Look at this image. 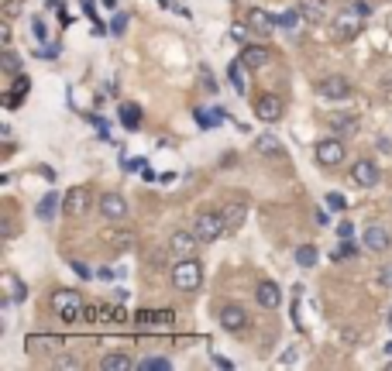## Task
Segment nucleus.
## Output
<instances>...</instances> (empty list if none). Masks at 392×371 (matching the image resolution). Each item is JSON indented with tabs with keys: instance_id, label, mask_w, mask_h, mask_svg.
<instances>
[{
	"instance_id": "1",
	"label": "nucleus",
	"mask_w": 392,
	"mask_h": 371,
	"mask_svg": "<svg viewBox=\"0 0 392 371\" xmlns=\"http://www.w3.org/2000/svg\"><path fill=\"white\" fill-rule=\"evenodd\" d=\"M365 17H368V3H347V7H340L334 14V21H331V35H334L337 42L358 38V31L365 28Z\"/></svg>"
},
{
	"instance_id": "2",
	"label": "nucleus",
	"mask_w": 392,
	"mask_h": 371,
	"mask_svg": "<svg viewBox=\"0 0 392 371\" xmlns=\"http://www.w3.org/2000/svg\"><path fill=\"white\" fill-rule=\"evenodd\" d=\"M227 230V216L224 213H214V210H203L196 220H193V234L200 237V244H210V241H221Z\"/></svg>"
},
{
	"instance_id": "3",
	"label": "nucleus",
	"mask_w": 392,
	"mask_h": 371,
	"mask_svg": "<svg viewBox=\"0 0 392 371\" xmlns=\"http://www.w3.org/2000/svg\"><path fill=\"white\" fill-rule=\"evenodd\" d=\"M200 282H203V265L196 258H179L175 262V268H172V285L179 292H196Z\"/></svg>"
},
{
	"instance_id": "4",
	"label": "nucleus",
	"mask_w": 392,
	"mask_h": 371,
	"mask_svg": "<svg viewBox=\"0 0 392 371\" xmlns=\"http://www.w3.org/2000/svg\"><path fill=\"white\" fill-rule=\"evenodd\" d=\"M52 306H56V317L62 323H76V319L83 317V296L72 292V289H58L56 296H52Z\"/></svg>"
},
{
	"instance_id": "5",
	"label": "nucleus",
	"mask_w": 392,
	"mask_h": 371,
	"mask_svg": "<svg viewBox=\"0 0 392 371\" xmlns=\"http://www.w3.org/2000/svg\"><path fill=\"white\" fill-rule=\"evenodd\" d=\"M317 161L324 165V168H337L340 161L347 159V152H344V141L340 138H324V141H317Z\"/></svg>"
},
{
	"instance_id": "6",
	"label": "nucleus",
	"mask_w": 392,
	"mask_h": 371,
	"mask_svg": "<svg viewBox=\"0 0 392 371\" xmlns=\"http://www.w3.org/2000/svg\"><path fill=\"white\" fill-rule=\"evenodd\" d=\"M351 179H354V186H361V189H372V186H379V179H382V172H379V165L372 159H358L351 165Z\"/></svg>"
},
{
	"instance_id": "7",
	"label": "nucleus",
	"mask_w": 392,
	"mask_h": 371,
	"mask_svg": "<svg viewBox=\"0 0 392 371\" xmlns=\"http://www.w3.org/2000/svg\"><path fill=\"white\" fill-rule=\"evenodd\" d=\"M317 93L324 100H344V97H351V83H347V76H324L317 83Z\"/></svg>"
},
{
	"instance_id": "8",
	"label": "nucleus",
	"mask_w": 392,
	"mask_h": 371,
	"mask_svg": "<svg viewBox=\"0 0 392 371\" xmlns=\"http://www.w3.org/2000/svg\"><path fill=\"white\" fill-rule=\"evenodd\" d=\"M217 319H221V326H224L227 333H241V330L248 326V313H244L237 303H227V306H221Z\"/></svg>"
},
{
	"instance_id": "9",
	"label": "nucleus",
	"mask_w": 392,
	"mask_h": 371,
	"mask_svg": "<svg viewBox=\"0 0 392 371\" xmlns=\"http://www.w3.org/2000/svg\"><path fill=\"white\" fill-rule=\"evenodd\" d=\"M255 117L265 120V124H276L282 117V100L276 93H262V97L255 100Z\"/></svg>"
},
{
	"instance_id": "10",
	"label": "nucleus",
	"mask_w": 392,
	"mask_h": 371,
	"mask_svg": "<svg viewBox=\"0 0 392 371\" xmlns=\"http://www.w3.org/2000/svg\"><path fill=\"white\" fill-rule=\"evenodd\" d=\"M200 244V237L193 234V230H175L172 237H168V251L175 255V258H193V248Z\"/></svg>"
},
{
	"instance_id": "11",
	"label": "nucleus",
	"mask_w": 392,
	"mask_h": 371,
	"mask_svg": "<svg viewBox=\"0 0 392 371\" xmlns=\"http://www.w3.org/2000/svg\"><path fill=\"white\" fill-rule=\"evenodd\" d=\"M255 299H258V306L262 310H279L282 306V289L276 285V282H258V289H255Z\"/></svg>"
},
{
	"instance_id": "12",
	"label": "nucleus",
	"mask_w": 392,
	"mask_h": 371,
	"mask_svg": "<svg viewBox=\"0 0 392 371\" xmlns=\"http://www.w3.org/2000/svg\"><path fill=\"white\" fill-rule=\"evenodd\" d=\"M86 203H90V189H86V186H72V189L65 193L62 213H65V216H79V213L86 210Z\"/></svg>"
},
{
	"instance_id": "13",
	"label": "nucleus",
	"mask_w": 392,
	"mask_h": 371,
	"mask_svg": "<svg viewBox=\"0 0 392 371\" xmlns=\"http://www.w3.org/2000/svg\"><path fill=\"white\" fill-rule=\"evenodd\" d=\"M100 213H104L107 220H124V216H127V200H124L120 193H104V196H100Z\"/></svg>"
},
{
	"instance_id": "14",
	"label": "nucleus",
	"mask_w": 392,
	"mask_h": 371,
	"mask_svg": "<svg viewBox=\"0 0 392 371\" xmlns=\"http://www.w3.org/2000/svg\"><path fill=\"white\" fill-rule=\"evenodd\" d=\"M361 241H365V248H368V251H386V248L392 244L389 230H386V227H379V223H368V227H365V234H361Z\"/></svg>"
},
{
	"instance_id": "15",
	"label": "nucleus",
	"mask_w": 392,
	"mask_h": 371,
	"mask_svg": "<svg viewBox=\"0 0 392 371\" xmlns=\"http://www.w3.org/2000/svg\"><path fill=\"white\" fill-rule=\"evenodd\" d=\"M241 62H244V69H262V65L272 62V52L265 45H244L241 49Z\"/></svg>"
},
{
	"instance_id": "16",
	"label": "nucleus",
	"mask_w": 392,
	"mask_h": 371,
	"mask_svg": "<svg viewBox=\"0 0 392 371\" xmlns=\"http://www.w3.org/2000/svg\"><path fill=\"white\" fill-rule=\"evenodd\" d=\"M299 17L310 24H324L327 21V0H299Z\"/></svg>"
},
{
	"instance_id": "17",
	"label": "nucleus",
	"mask_w": 392,
	"mask_h": 371,
	"mask_svg": "<svg viewBox=\"0 0 392 371\" xmlns=\"http://www.w3.org/2000/svg\"><path fill=\"white\" fill-rule=\"evenodd\" d=\"M248 28L258 31V35H272V31H276V17L265 14L262 7H251V10H248Z\"/></svg>"
},
{
	"instance_id": "18",
	"label": "nucleus",
	"mask_w": 392,
	"mask_h": 371,
	"mask_svg": "<svg viewBox=\"0 0 392 371\" xmlns=\"http://www.w3.org/2000/svg\"><path fill=\"white\" fill-rule=\"evenodd\" d=\"M138 368V361H131L127 354H120V351H113V354H104L100 358V371H134Z\"/></svg>"
},
{
	"instance_id": "19",
	"label": "nucleus",
	"mask_w": 392,
	"mask_h": 371,
	"mask_svg": "<svg viewBox=\"0 0 392 371\" xmlns=\"http://www.w3.org/2000/svg\"><path fill=\"white\" fill-rule=\"evenodd\" d=\"M120 124H124L127 131H138V124H141V110H138V106H131V104H124L120 106Z\"/></svg>"
},
{
	"instance_id": "20",
	"label": "nucleus",
	"mask_w": 392,
	"mask_h": 371,
	"mask_svg": "<svg viewBox=\"0 0 392 371\" xmlns=\"http://www.w3.org/2000/svg\"><path fill=\"white\" fill-rule=\"evenodd\" d=\"M317 258H320V255H317V248H313V244L296 248V265H299V268H313V265H317Z\"/></svg>"
},
{
	"instance_id": "21",
	"label": "nucleus",
	"mask_w": 392,
	"mask_h": 371,
	"mask_svg": "<svg viewBox=\"0 0 392 371\" xmlns=\"http://www.w3.org/2000/svg\"><path fill=\"white\" fill-rule=\"evenodd\" d=\"M168 368H172L168 358H141L138 361V371H168Z\"/></svg>"
},
{
	"instance_id": "22",
	"label": "nucleus",
	"mask_w": 392,
	"mask_h": 371,
	"mask_svg": "<svg viewBox=\"0 0 392 371\" xmlns=\"http://www.w3.org/2000/svg\"><path fill=\"white\" fill-rule=\"evenodd\" d=\"M258 152H262V155H282V145L272 134H262V138H258Z\"/></svg>"
},
{
	"instance_id": "23",
	"label": "nucleus",
	"mask_w": 392,
	"mask_h": 371,
	"mask_svg": "<svg viewBox=\"0 0 392 371\" xmlns=\"http://www.w3.org/2000/svg\"><path fill=\"white\" fill-rule=\"evenodd\" d=\"M244 207H241V203H230V207H227L224 210V216H227V227H230V230H234V227H237V223H241V220H244Z\"/></svg>"
},
{
	"instance_id": "24",
	"label": "nucleus",
	"mask_w": 392,
	"mask_h": 371,
	"mask_svg": "<svg viewBox=\"0 0 392 371\" xmlns=\"http://www.w3.org/2000/svg\"><path fill=\"white\" fill-rule=\"evenodd\" d=\"M21 93H28V79H24V76H17L14 90L7 93V106H17V100H21Z\"/></svg>"
},
{
	"instance_id": "25",
	"label": "nucleus",
	"mask_w": 392,
	"mask_h": 371,
	"mask_svg": "<svg viewBox=\"0 0 392 371\" xmlns=\"http://www.w3.org/2000/svg\"><path fill=\"white\" fill-rule=\"evenodd\" d=\"M241 69H244V62L237 58V62H230V83H234V90L237 93H244V76H241Z\"/></svg>"
},
{
	"instance_id": "26",
	"label": "nucleus",
	"mask_w": 392,
	"mask_h": 371,
	"mask_svg": "<svg viewBox=\"0 0 392 371\" xmlns=\"http://www.w3.org/2000/svg\"><path fill=\"white\" fill-rule=\"evenodd\" d=\"M56 207H58V196H56V193H49V196H45L42 203H38V216H42V220H49Z\"/></svg>"
},
{
	"instance_id": "27",
	"label": "nucleus",
	"mask_w": 392,
	"mask_h": 371,
	"mask_svg": "<svg viewBox=\"0 0 392 371\" xmlns=\"http://www.w3.org/2000/svg\"><path fill=\"white\" fill-rule=\"evenodd\" d=\"M0 65H3V72H10V76H17V69H21L17 55L10 52V49H3V58H0Z\"/></svg>"
},
{
	"instance_id": "28",
	"label": "nucleus",
	"mask_w": 392,
	"mask_h": 371,
	"mask_svg": "<svg viewBox=\"0 0 392 371\" xmlns=\"http://www.w3.org/2000/svg\"><path fill=\"white\" fill-rule=\"evenodd\" d=\"M296 17H299V10H296V14H282L279 24H282V28H292V24H296Z\"/></svg>"
},
{
	"instance_id": "29",
	"label": "nucleus",
	"mask_w": 392,
	"mask_h": 371,
	"mask_svg": "<svg viewBox=\"0 0 392 371\" xmlns=\"http://www.w3.org/2000/svg\"><path fill=\"white\" fill-rule=\"evenodd\" d=\"M0 42H3V49L10 45V24H0Z\"/></svg>"
},
{
	"instance_id": "30",
	"label": "nucleus",
	"mask_w": 392,
	"mask_h": 371,
	"mask_svg": "<svg viewBox=\"0 0 392 371\" xmlns=\"http://www.w3.org/2000/svg\"><path fill=\"white\" fill-rule=\"evenodd\" d=\"M76 275H79V278H90V275H93V271H90V265H83V262H76Z\"/></svg>"
},
{
	"instance_id": "31",
	"label": "nucleus",
	"mask_w": 392,
	"mask_h": 371,
	"mask_svg": "<svg viewBox=\"0 0 392 371\" xmlns=\"http://www.w3.org/2000/svg\"><path fill=\"white\" fill-rule=\"evenodd\" d=\"M337 234H340V237H351V234H354V227H351V223H347V220H344V223H340V227H337Z\"/></svg>"
},
{
	"instance_id": "32",
	"label": "nucleus",
	"mask_w": 392,
	"mask_h": 371,
	"mask_svg": "<svg viewBox=\"0 0 392 371\" xmlns=\"http://www.w3.org/2000/svg\"><path fill=\"white\" fill-rule=\"evenodd\" d=\"M327 203H331L334 210H340V207H344V196H337V193H331V196H327Z\"/></svg>"
},
{
	"instance_id": "33",
	"label": "nucleus",
	"mask_w": 392,
	"mask_h": 371,
	"mask_svg": "<svg viewBox=\"0 0 392 371\" xmlns=\"http://www.w3.org/2000/svg\"><path fill=\"white\" fill-rule=\"evenodd\" d=\"M230 35H234V38H244V35H248V28H244V24H234V28H230Z\"/></svg>"
},
{
	"instance_id": "34",
	"label": "nucleus",
	"mask_w": 392,
	"mask_h": 371,
	"mask_svg": "<svg viewBox=\"0 0 392 371\" xmlns=\"http://www.w3.org/2000/svg\"><path fill=\"white\" fill-rule=\"evenodd\" d=\"M162 3H166V0H162Z\"/></svg>"
}]
</instances>
